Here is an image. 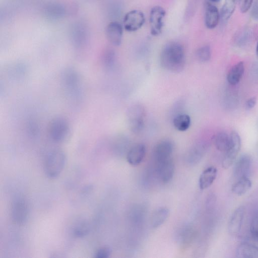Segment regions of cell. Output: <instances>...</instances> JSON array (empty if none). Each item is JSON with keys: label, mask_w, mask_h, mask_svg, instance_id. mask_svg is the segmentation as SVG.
<instances>
[{"label": "cell", "mask_w": 258, "mask_h": 258, "mask_svg": "<svg viewBox=\"0 0 258 258\" xmlns=\"http://www.w3.org/2000/svg\"><path fill=\"white\" fill-rule=\"evenodd\" d=\"M185 62V52L182 45L171 42L164 46L160 56V65L164 69L179 73L183 70Z\"/></svg>", "instance_id": "obj_1"}, {"label": "cell", "mask_w": 258, "mask_h": 258, "mask_svg": "<svg viewBox=\"0 0 258 258\" xmlns=\"http://www.w3.org/2000/svg\"><path fill=\"white\" fill-rule=\"evenodd\" d=\"M66 162L67 157L63 151L57 149L50 152L44 163V171L47 176L51 179L58 177L63 171Z\"/></svg>", "instance_id": "obj_2"}, {"label": "cell", "mask_w": 258, "mask_h": 258, "mask_svg": "<svg viewBox=\"0 0 258 258\" xmlns=\"http://www.w3.org/2000/svg\"><path fill=\"white\" fill-rule=\"evenodd\" d=\"M70 124L65 118L57 117L51 121L48 129L51 139L56 143L64 142L70 133Z\"/></svg>", "instance_id": "obj_3"}, {"label": "cell", "mask_w": 258, "mask_h": 258, "mask_svg": "<svg viewBox=\"0 0 258 258\" xmlns=\"http://www.w3.org/2000/svg\"><path fill=\"white\" fill-rule=\"evenodd\" d=\"M230 140L227 150L222 162L224 169H228L235 161L241 148V139L239 134L233 131L229 135Z\"/></svg>", "instance_id": "obj_4"}, {"label": "cell", "mask_w": 258, "mask_h": 258, "mask_svg": "<svg viewBox=\"0 0 258 258\" xmlns=\"http://www.w3.org/2000/svg\"><path fill=\"white\" fill-rule=\"evenodd\" d=\"M29 206L27 200L22 196H17L13 200L11 208L12 218L17 224L24 223L28 217Z\"/></svg>", "instance_id": "obj_5"}, {"label": "cell", "mask_w": 258, "mask_h": 258, "mask_svg": "<svg viewBox=\"0 0 258 258\" xmlns=\"http://www.w3.org/2000/svg\"><path fill=\"white\" fill-rule=\"evenodd\" d=\"M145 111L139 104L130 107L127 111V119L131 131L134 133H140L144 126Z\"/></svg>", "instance_id": "obj_6"}, {"label": "cell", "mask_w": 258, "mask_h": 258, "mask_svg": "<svg viewBox=\"0 0 258 258\" xmlns=\"http://www.w3.org/2000/svg\"><path fill=\"white\" fill-rule=\"evenodd\" d=\"M165 15V11L160 6H156L151 9L149 21L151 28L150 32L152 35L158 36L161 33Z\"/></svg>", "instance_id": "obj_7"}, {"label": "cell", "mask_w": 258, "mask_h": 258, "mask_svg": "<svg viewBox=\"0 0 258 258\" xmlns=\"http://www.w3.org/2000/svg\"><path fill=\"white\" fill-rule=\"evenodd\" d=\"M145 21V15L142 11L132 10L127 12L123 18V27L127 31L134 32L140 29Z\"/></svg>", "instance_id": "obj_8"}, {"label": "cell", "mask_w": 258, "mask_h": 258, "mask_svg": "<svg viewBox=\"0 0 258 258\" xmlns=\"http://www.w3.org/2000/svg\"><path fill=\"white\" fill-rule=\"evenodd\" d=\"M252 160L248 154L241 155L236 161L233 170L234 179L237 180L243 177H249Z\"/></svg>", "instance_id": "obj_9"}, {"label": "cell", "mask_w": 258, "mask_h": 258, "mask_svg": "<svg viewBox=\"0 0 258 258\" xmlns=\"http://www.w3.org/2000/svg\"><path fill=\"white\" fill-rule=\"evenodd\" d=\"M244 213V207L240 206L237 207L231 215L228 224V232L231 235L235 236L240 233Z\"/></svg>", "instance_id": "obj_10"}, {"label": "cell", "mask_w": 258, "mask_h": 258, "mask_svg": "<svg viewBox=\"0 0 258 258\" xmlns=\"http://www.w3.org/2000/svg\"><path fill=\"white\" fill-rule=\"evenodd\" d=\"M173 150V145L169 141L164 140L157 144L153 151V158L156 163L171 158Z\"/></svg>", "instance_id": "obj_11"}, {"label": "cell", "mask_w": 258, "mask_h": 258, "mask_svg": "<svg viewBox=\"0 0 258 258\" xmlns=\"http://www.w3.org/2000/svg\"><path fill=\"white\" fill-rule=\"evenodd\" d=\"M174 164L171 158L156 163V172L158 177L164 183L169 182L174 173Z\"/></svg>", "instance_id": "obj_12"}, {"label": "cell", "mask_w": 258, "mask_h": 258, "mask_svg": "<svg viewBox=\"0 0 258 258\" xmlns=\"http://www.w3.org/2000/svg\"><path fill=\"white\" fill-rule=\"evenodd\" d=\"M123 35L122 25L117 22H111L107 26V39L112 45L119 46L121 43Z\"/></svg>", "instance_id": "obj_13"}, {"label": "cell", "mask_w": 258, "mask_h": 258, "mask_svg": "<svg viewBox=\"0 0 258 258\" xmlns=\"http://www.w3.org/2000/svg\"><path fill=\"white\" fill-rule=\"evenodd\" d=\"M63 79L67 89L72 94H78L80 91V80L77 73L72 69H68L64 72Z\"/></svg>", "instance_id": "obj_14"}, {"label": "cell", "mask_w": 258, "mask_h": 258, "mask_svg": "<svg viewBox=\"0 0 258 258\" xmlns=\"http://www.w3.org/2000/svg\"><path fill=\"white\" fill-rule=\"evenodd\" d=\"M146 153V149L144 144H136L128 151L126 155L127 161L131 165H138L144 160Z\"/></svg>", "instance_id": "obj_15"}, {"label": "cell", "mask_w": 258, "mask_h": 258, "mask_svg": "<svg viewBox=\"0 0 258 258\" xmlns=\"http://www.w3.org/2000/svg\"><path fill=\"white\" fill-rule=\"evenodd\" d=\"M208 147L207 143L203 141H200L194 144L186 154L187 161L194 164L200 161L206 154Z\"/></svg>", "instance_id": "obj_16"}, {"label": "cell", "mask_w": 258, "mask_h": 258, "mask_svg": "<svg viewBox=\"0 0 258 258\" xmlns=\"http://www.w3.org/2000/svg\"><path fill=\"white\" fill-rule=\"evenodd\" d=\"M220 19L217 8L210 3L206 5L205 13V24L207 28L212 29L216 27Z\"/></svg>", "instance_id": "obj_17"}, {"label": "cell", "mask_w": 258, "mask_h": 258, "mask_svg": "<svg viewBox=\"0 0 258 258\" xmlns=\"http://www.w3.org/2000/svg\"><path fill=\"white\" fill-rule=\"evenodd\" d=\"M217 175V169L214 166H210L205 169L201 174L199 185L201 189L210 187L215 181Z\"/></svg>", "instance_id": "obj_18"}, {"label": "cell", "mask_w": 258, "mask_h": 258, "mask_svg": "<svg viewBox=\"0 0 258 258\" xmlns=\"http://www.w3.org/2000/svg\"><path fill=\"white\" fill-rule=\"evenodd\" d=\"M236 255L240 258H258V247L248 242H242L237 247Z\"/></svg>", "instance_id": "obj_19"}, {"label": "cell", "mask_w": 258, "mask_h": 258, "mask_svg": "<svg viewBox=\"0 0 258 258\" xmlns=\"http://www.w3.org/2000/svg\"><path fill=\"white\" fill-rule=\"evenodd\" d=\"M244 72L243 61L237 62L229 71L227 76L228 83L232 86L237 85L240 81Z\"/></svg>", "instance_id": "obj_20"}, {"label": "cell", "mask_w": 258, "mask_h": 258, "mask_svg": "<svg viewBox=\"0 0 258 258\" xmlns=\"http://www.w3.org/2000/svg\"><path fill=\"white\" fill-rule=\"evenodd\" d=\"M251 185L252 183L249 177H243L236 180L232 186L231 190L234 194L240 196L246 193Z\"/></svg>", "instance_id": "obj_21"}, {"label": "cell", "mask_w": 258, "mask_h": 258, "mask_svg": "<svg viewBox=\"0 0 258 258\" xmlns=\"http://www.w3.org/2000/svg\"><path fill=\"white\" fill-rule=\"evenodd\" d=\"M239 0H225L220 12V19L223 22H227L233 15Z\"/></svg>", "instance_id": "obj_22"}, {"label": "cell", "mask_w": 258, "mask_h": 258, "mask_svg": "<svg viewBox=\"0 0 258 258\" xmlns=\"http://www.w3.org/2000/svg\"><path fill=\"white\" fill-rule=\"evenodd\" d=\"M66 13L64 7L58 3H52L45 8V15L51 19H59L63 17Z\"/></svg>", "instance_id": "obj_23"}, {"label": "cell", "mask_w": 258, "mask_h": 258, "mask_svg": "<svg viewBox=\"0 0 258 258\" xmlns=\"http://www.w3.org/2000/svg\"><path fill=\"white\" fill-rule=\"evenodd\" d=\"M169 215V210L166 208H160L155 210L151 217V225L157 228L162 225Z\"/></svg>", "instance_id": "obj_24"}, {"label": "cell", "mask_w": 258, "mask_h": 258, "mask_svg": "<svg viewBox=\"0 0 258 258\" xmlns=\"http://www.w3.org/2000/svg\"><path fill=\"white\" fill-rule=\"evenodd\" d=\"M191 120L189 116L185 113H179L176 115L173 119L174 127L178 131H186L190 125Z\"/></svg>", "instance_id": "obj_25"}, {"label": "cell", "mask_w": 258, "mask_h": 258, "mask_svg": "<svg viewBox=\"0 0 258 258\" xmlns=\"http://www.w3.org/2000/svg\"><path fill=\"white\" fill-rule=\"evenodd\" d=\"M229 140V135L224 132H220L215 136L214 144L218 150L225 153L228 147Z\"/></svg>", "instance_id": "obj_26"}, {"label": "cell", "mask_w": 258, "mask_h": 258, "mask_svg": "<svg viewBox=\"0 0 258 258\" xmlns=\"http://www.w3.org/2000/svg\"><path fill=\"white\" fill-rule=\"evenodd\" d=\"M197 59L202 62L209 61L211 57V48L209 45L203 46L197 49L196 52Z\"/></svg>", "instance_id": "obj_27"}, {"label": "cell", "mask_w": 258, "mask_h": 258, "mask_svg": "<svg viewBox=\"0 0 258 258\" xmlns=\"http://www.w3.org/2000/svg\"><path fill=\"white\" fill-rule=\"evenodd\" d=\"M115 62V53L112 50H107L104 53L102 57L103 65L108 69L112 68Z\"/></svg>", "instance_id": "obj_28"}, {"label": "cell", "mask_w": 258, "mask_h": 258, "mask_svg": "<svg viewBox=\"0 0 258 258\" xmlns=\"http://www.w3.org/2000/svg\"><path fill=\"white\" fill-rule=\"evenodd\" d=\"M250 37L251 32L248 30H244L237 36L236 44L239 46H244L249 41Z\"/></svg>", "instance_id": "obj_29"}, {"label": "cell", "mask_w": 258, "mask_h": 258, "mask_svg": "<svg viewBox=\"0 0 258 258\" xmlns=\"http://www.w3.org/2000/svg\"><path fill=\"white\" fill-rule=\"evenodd\" d=\"M89 227L86 222H82L78 224L74 229V234L78 237H83L89 232Z\"/></svg>", "instance_id": "obj_30"}, {"label": "cell", "mask_w": 258, "mask_h": 258, "mask_svg": "<svg viewBox=\"0 0 258 258\" xmlns=\"http://www.w3.org/2000/svg\"><path fill=\"white\" fill-rule=\"evenodd\" d=\"M250 230L252 235L258 239V212L254 215L251 220Z\"/></svg>", "instance_id": "obj_31"}, {"label": "cell", "mask_w": 258, "mask_h": 258, "mask_svg": "<svg viewBox=\"0 0 258 258\" xmlns=\"http://www.w3.org/2000/svg\"><path fill=\"white\" fill-rule=\"evenodd\" d=\"M111 253V249L108 247H102L99 248L95 253L96 258H107Z\"/></svg>", "instance_id": "obj_32"}, {"label": "cell", "mask_w": 258, "mask_h": 258, "mask_svg": "<svg viewBox=\"0 0 258 258\" xmlns=\"http://www.w3.org/2000/svg\"><path fill=\"white\" fill-rule=\"evenodd\" d=\"M239 3L241 12L244 13L252 7L253 0H239Z\"/></svg>", "instance_id": "obj_33"}, {"label": "cell", "mask_w": 258, "mask_h": 258, "mask_svg": "<svg viewBox=\"0 0 258 258\" xmlns=\"http://www.w3.org/2000/svg\"><path fill=\"white\" fill-rule=\"evenodd\" d=\"M251 7V17L254 20L258 21V0L254 3Z\"/></svg>", "instance_id": "obj_34"}, {"label": "cell", "mask_w": 258, "mask_h": 258, "mask_svg": "<svg viewBox=\"0 0 258 258\" xmlns=\"http://www.w3.org/2000/svg\"><path fill=\"white\" fill-rule=\"evenodd\" d=\"M256 103V99L255 97H251L248 99L245 103V108L247 110L253 108Z\"/></svg>", "instance_id": "obj_35"}, {"label": "cell", "mask_w": 258, "mask_h": 258, "mask_svg": "<svg viewBox=\"0 0 258 258\" xmlns=\"http://www.w3.org/2000/svg\"><path fill=\"white\" fill-rule=\"evenodd\" d=\"M251 75L255 79H258V62L253 64L251 70Z\"/></svg>", "instance_id": "obj_36"}, {"label": "cell", "mask_w": 258, "mask_h": 258, "mask_svg": "<svg viewBox=\"0 0 258 258\" xmlns=\"http://www.w3.org/2000/svg\"><path fill=\"white\" fill-rule=\"evenodd\" d=\"M256 54L258 56V41H257V44H256Z\"/></svg>", "instance_id": "obj_37"}, {"label": "cell", "mask_w": 258, "mask_h": 258, "mask_svg": "<svg viewBox=\"0 0 258 258\" xmlns=\"http://www.w3.org/2000/svg\"><path fill=\"white\" fill-rule=\"evenodd\" d=\"M210 1L212 2H214V3H217V2H219L221 0H210Z\"/></svg>", "instance_id": "obj_38"}]
</instances>
